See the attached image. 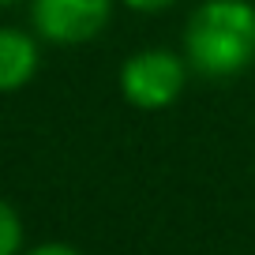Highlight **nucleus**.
Listing matches in <instances>:
<instances>
[{"label":"nucleus","instance_id":"1","mask_svg":"<svg viewBox=\"0 0 255 255\" xmlns=\"http://www.w3.org/2000/svg\"><path fill=\"white\" fill-rule=\"evenodd\" d=\"M180 53L203 79H237L255 64V4L203 0L184 23Z\"/></svg>","mask_w":255,"mask_h":255},{"label":"nucleus","instance_id":"2","mask_svg":"<svg viewBox=\"0 0 255 255\" xmlns=\"http://www.w3.org/2000/svg\"><path fill=\"white\" fill-rule=\"evenodd\" d=\"M188 60L184 53H173V49H139L131 53L117 72V87L120 98H124L131 109L139 113H161L169 105L180 102L184 87H188Z\"/></svg>","mask_w":255,"mask_h":255},{"label":"nucleus","instance_id":"3","mask_svg":"<svg viewBox=\"0 0 255 255\" xmlns=\"http://www.w3.org/2000/svg\"><path fill=\"white\" fill-rule=\"evenodd\" d=\"M109 19L113 0H30V30L45 45H87Z\"/></svg>","mask_w":255,"mask_h":255},{"label":"nucleus","instance_id":"4","mask_svg":"<svg viewBox=\"0 0 255 255\" xmlns=\"http://www.w3.org/2000/svg\"><path fill=\"white\" fill-rule=\"evenodd\" d=\"M41 68V41L34 30L0 26V94H19Z\"/></svg>","mask_w":255,"mask_h":255},{"label":"nucleus","instance_id":"5","mask_svg":"<svg viewBox=\"0 0 255 255\" xmlns=\"http://www.w3.org/2000/svg\"><path fill=\"white\" fill-rule=\"evenodd\" d=\"M26 240V229H23V218H19V210L11 207L4 195H0V255H23Z\"/></svg>","mask_w":255,"mask_h":255},{"label":"nucleus","instance_id":"6","mask_svg":"<svg viewBox=\"0 0 255 255\" xmlns=\"http://www.w3.org/2000/svg\"><path fill=\"white\" fill-rule=\"evenodd\" d=\"M23 255H83V252H79V248H72V244H64V240H45V244L26 248Z\"/></svg>","mask_w":255,"mask_h":255},{"label":"nucleus","instance_id":"7","mask_svg":"<svg viewBox=\"0 0 255 255\" xmlns=\"http://www.w3.org/2000/svg\"><path fill=\"white\" fill-rule=\"evenodd\" d=\"M124 8H131V11H139V15H154V11H165V8H173L176 0H120Z\"/></svg>","mask_w":255,"mask_h":255},{"label":"nucleus","instance_id":"8","mask_svg":"<svg viewBox=\"0 0 255 255\" xmlns=\"http://www.w3.org/2000/svg\"><path fill=\"white\" fill-rule=\"evenodd\" d=\"M8 4H15V0H0V8H8Z\"/></svg>","mask_w":255,"mask_h":255}]
</instances>
